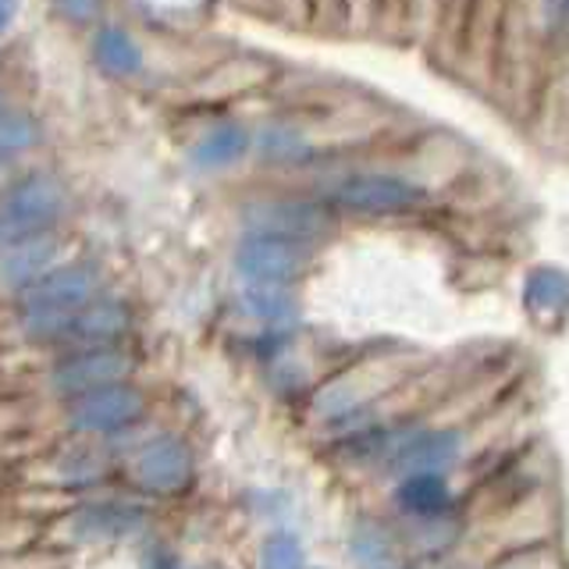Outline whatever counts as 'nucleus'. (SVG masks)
I'll list each match as a JSON object with an SVG mask.
<instances>
[{
  "label": "nucleus",
  "instance_id": "obj_1",
  "mask_svg": "<svg viewBox=\"0 0 569 569\" xmlns=\"http://www.w3.org/2000/svg\"><path fill=\"white\" fill-rule=\"evenodd\" d=\"M64 210V186L47 171L22 174L0 196V224L11 236V242L50 231L53 221Z\"/></svg>",
  "mask_w": 569,
  "mask_h": 569
},
{
  "label": "nucleus",
  "instance_id": "obj_2",
  "mask_svg": "<svg viewBox=\"0 0 569 569\" xmlns=\"http://www.w3.org/2000/svg\"><path fill=\"white\" fill-rule=\"evenodd\" d=\"M331 200L349 210V213H367V218H388V213H409L417 210L427 192L413 186L402 174H385V171H360L346 174L335 186Z\"/></svg>",
  "mask_w": 569,
  "mask_h": 569
},
{
  "label": "nucleus",
  "instance_id": "obj_3",
  "mask_svg": "<svg viewBox=\"0 0 569 569\" xmlns=\"http://www.w3.org/2000/svg\"><path fill=\"white\" fill-rule=\"evenodd\" d=\"M139 413H142V391L124 381H111L71 399L68 423L79 435H111L136 423Z\"/></svg>",
  "mask_w": 569,
  "mask_h": 569
},
{
  "label": "nucleus",
  "instance_id": "obj_4",
  "mask_svg": "<svg viewBox=\"0 0 569 569\" xmlns=\"http://www.w3.org/2000/svg\"><path fill=\"white\" fill-rule=\"evenodd\" d=\"M242 221L249 228V236H274L289 242H317L331 231V213L328 207L310 203V200H263L253 203Z\"/></svg>",
  "mask_w": 569,
  "mask_h": 569
},
{
  "label": "nucleus",
  "instance_id": "obj_5",
  "mask_svg": "<svg viewBox=\"0 0 569 569\" xmlns=\"http://www.w3.org/2000/svg\"><path fill=\"white\" fill-rule=\"evenodd\" d=\"M307 246L274 236H246L236 253V271L246 284H289L307 271Z\"/></svg>",
  "mask_w": 569,
  "mask_h": 569
},
{
  "label": "nucleus",
  "instance_id": "obj_6",
  "mask_svg": "<svg viewBox=\"0 0 569 569\" xmlns=\"http://www.w3.org/2000/svg\"><path fill=\"white\" fill-rule=\"evenodd\" d=\"M18 292H22V307L71 313L100 296V271L89 263L47 267L40 278H32L26 289H18Z\"/></svg>",
  "mask_w": 569,
  "mask_h": 569
},
{
  "label": "nucleus",
  "instance_id": "obj_7",
  "mask_svg": "<svg viewBox=\"0 0 569 569\" xmlns=\"http://www.w3.org/2000/svg\"><path fill=\"white\" fill-rule=\"evenodd\" d=\"M132 370V360L124 352L100 346V349H79L71 360H64L58 370H53V388L61 396H82L89 388L111 385V381H124V373Z\"/></svg>",
  "mask_w": 569,
  "mask_h": 569
},
{
  "label": "nucleus",
  "instance_id": "obj_8",
  "mask_svg": "<svg viewBox=\"0 0 569 569\" xmlns=\"http://www.w3.org/2000/svg\"><path fill=\"white\" fill-rule=\"evenodd\" d=\"M136 477L157 495L186 491L192 480V452L178 438H153L136 459Z\"/></svg>",
  "mask_w": 569,
  "mask_h": 569
},
{
  "label": "nucleus",
  "instance_id": "obj_9",
  "mask_svg": "<svg viewBox=\"0 0 569 569\" xmlns=\"http://www.w3.org/2000/svg\"><path fill=\"white\" fill-rule=\"evenodd\" d=\"M132 317L124 302L114 299H89L86 307L71 310L68 325H64V342H71L76 349H100V346H111L118 338L129 331Z\"/></svg>",
  "mask_w": 569,
  "mask_h": 569
},
{
  "label": "nucleus",
  "instance_id": "obj_10",
  "mask_svg": "<svg viewBox=\"0 0 569 569\" xmlns=\"http://www.w3.org/2000/svg\"><path fill=\"white\" fill-rule=\"evenodd\" d=\"M53 253H58V242H53L50 231L18 239L14 246H8L4 253H0V281H4L8 289H26L32 278H40L53 263Z\"/></svg>",
  "mask_w": 569,
  "mask_h": 569
},
{
  "label": "nucleus",
  "instance_id": "obj_11",
  "mask_svg": "<svg viewBox=\"0 0 569 569\" xmlns=\"http://www.w3.org/2000/svg\"><path fill=\"white\" fill-rule=\"evenodd\" d=\"M139 523V512L129 506H89L82 512H71L64 520V538L76 545L89 541H107V538H121Z\"/></svg>",
  "mask_w": 569,
  "mask_h": 569
},
{
  "label": "nucleus",
  "instance_id": "obj_12",
  "mask_svg": "<svg viewBox=\"0 0 569 569\" xmlns=\"http://www.w3.org/2000/svg\"><path fill=\"white\" fill-rule=\"evenodd\" d=\"M459 449H462L459 431H423L402 445L396 467L409 473H438L459 456Z\"/></svg>",
  "mask_w": 569,
  "mask_h": 569
},
{
  "label": "nucleus",
  "instance_id": "obj_13",
  "mask_svg": "<svg viewBox=\"0 0 569 569\" xmlns=\"http://www.w3.org/2000/svg\"><path fill=\"white\" fill-rule=\"evenodd\" d=\"M249 150V136L242 124H218L213 132H207L200 142L192 147V164L196 168H207V171H221L239 164Z\"/></svg>",
  "mask_w": 569,
  "mask_h": 569
},
{
  "label": "nucleus",
  "instance_id": "obj_14",
  "mask_svg": "<svg viewBox=\"0 0 569 569\" xmlns=\"http://www.w3.org/2000/svg\"><path fill=\"white\" fill-rule=\"evenodd\" d=\"M93 58H97V64L107 71V76H118V79L136 76V71L142 68V50H139V43L124 29H118V26H103L97 32Z\"/></svg>",
  "mask_w": 569,
  "mask_h": 569
},
{
  "label": "nucleus",
  "instance_id": "obj_15",
  "mask_svg": "<svg viewBox=\"0 0 569 569\" xmlns=\"http://www.w3.org/2000/svg\"><path fill=\"white\" fill-rule=\"evenodd\" d=\"M399 506L423 520H435L449 509V488L438 473H409L399 488Z\"/></svg>",
  "mask_w": 569,
  "mask_h": 569
},
{
  "label": "nucleus",
  "instance_id": "obj_16",
  "mask_svg": "<svg viewBox=\"0 0 569 569\" xmlns=\"http://www.w3.org/2000/svg\"><path fill=\"white\" fill-rule=\"evenodd\" d=\"M523 302L538 320L562 317L566 313V278H562V271H556V267H541V271H533L527 289H523Z\"/></svg>",
  "mask_w": 569,
  "mask_h": 569
},
{
  "label": "nucleus",
  "instance_id": "obj_17",
  "mask_svg": "<svg viewBox=\"0 0 569 569\" xmlns=\"http://www.w3.org/2000/svg\"><path fill=\"white\" fill-rule=\"evenodd\" d=\"M103 477V459L89 449H68L53 459V488H82Z\"/></svg>",
  "mask_w": 569,
  "mask_h": 569
},
{
  "label": "nucleus",
  "instance_id": "obj_18",
  "mask_svg": "<svg viewBox=\"0 0 569 569\" xmlns=\"http://www.w3.org/2000/svg\"><path fill=\"white\" fill-rule=\"evenodd\" d=\"M242 307L257 320H289L296 313V299L284 292V284H246Z\"/></svg>",
  "mask_w": 569,
  "mask_h": 569
},
{
  "label": "nucleus",
  "instance_id": "obj_19",
  "mask_svg": "<svg viewBox=\"0 0 569 569\" xmlns=\"http://www.w3.org/2000/svg\"><path fill=\"white\" fill-rule=\"evenodd\" d=\"M257 153L267 164H299L307 157V142L299 132L284 129V124H271V129L257 132Z\"/></svg>",
  "mask_w": 569,
  "mask_h": 569
},
{
  "label": "nucleus",
  "instance_id": "obj_20",
  "mask_svg": "<svg viewBox=\"0 0 569 569\" xmlns=\"http://www.w3.org/2000/svg\"><path fill=\"white\" fill-rule=\"evenodd\" d=\"M267 76V64L263 61H236V64H224L213 71L210 79H203V93L210 97H228V93H239V89H249V86H257L263 82Z\"/></svg>",
  "mask_w": 569,
  "mask_h": 569
},
{
  "label": "nucleus",
  "instance_id": "obj_21",
  "mask_svg": "<svg viewBox=\"0 0 569 569\" xmlns=\"http://www.w3.org/2000/svg\"><path fill=\"white\" fill-rule=\"evenodd\" d=\"M36 139H40V124H36L32 114L4 111V107H0V157L22 153V150L36 147Z\"/></svg>",
  "mask_w": 569,
  "mask_h": 569
},
{
  "label": "nucleus",
  "instance_id": "obj_22",
  "mask_svg": "<svg viewBox=\"0 0 569 569\" xmlns=\"http://www.w3.org/2000/svg\"><path fill=\"white\" fill-rule=\"evenodd\" d=\"M40 538V523L32 516L18 512V516H0V559L14 556V551L32 548V541Z\"/></svg>",
  "mask_w": 569,
  "mask_h": 569
},
{
  "label": "nucleus",
  "instance_id": "obj_23",
  "mask_svg": "<svg viewBox=\"0 0 569 569\" xmlns=\"http://www.w3.org/2000/svg\"><path fill=\"white\" fill-rule=\"evenodd\" d=\"M302 566H307V556H302L299 541L289 538V533H274L260 551V569H302Z\"/></svg>",
  "mask_w": 569,
  "mask_h": 569
},
{
  "label": "nucleus",
  "instance_id": "obj_24",
  "mask_svg": "<svg viewBox=\"0 0 569 569\" xmlns=\"http://www.w3.org/2000/svg\"><path fill=\"white\" fill-rule=\"evenodd\" d=\"M71 506V495L61 488H32L29 495H22V512L26 516H50Z\"/></svg>",
  "mask_w": 569,
  "mask_h": 569
},
{
  "label": "nucleus",
  "instance_id": "obj_25",
  "mask_svg": "<svg viewBox=\"0 0 569 569\" xmlns=\"http://www.w3.org/2000/svg\"><path fill=\"white\" fill-rule=\"evenodd\" d=\"M68 556L61 551H14V556L0 559V569H64Z\"/></svg>",
  "mask_w": 569,
  "mask_h": 569
},
{
  "label": "nucleus",
  "instance_id": "obj_26",
  "mask_svg": "<svg viewBox=\"0 0 569 569\" xmlns=\"http://www.w3.org/2000/svg\"><path fill=\"white\" fill-rule=\"evenodd\" d=\"M53 4H58V11L76 26L93 22V18L100 14V0H53Z\"/></svg>",
  "mask_w": 569,
  "mask_h": 569
},
{
  "label": "nucleus",
  "instance_id": "obj_27",
  "mask_svg": "<svg viewBox=\"0 0 569 569\" xmlns=\"http://www.w3.org/2000/svg\"><path fill=\"white\" fill-rule=\"evenodd\" d=\"M11 14H14V0H0V32L8 29L11 22Z\"/></svg>",
  "mask_w": 569,
  "mask_h": 569
}]
</instances>
